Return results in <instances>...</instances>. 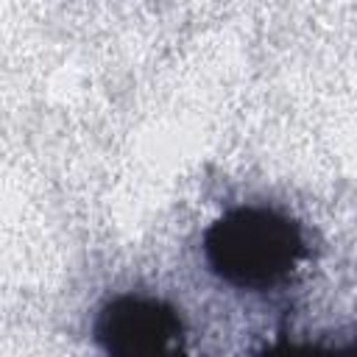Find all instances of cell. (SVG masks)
Masks as SVG:
<instances>
[{"label": "cell", "mask_w": 357, "mask_h": 357, "mask_svg": "<svg viewBox=\"0 0 357 357\" xmlns=\"http://www.w3.org/2000/svg\"><path fill=\"white\" fill-rule=\"evenodd\" d=\"M218 248L245 276H271L282 271V265L290 259V234L284 226L268 223V218L243 215L240 220H229Z\"/></svg>", "instance_id": "obj_1"}]
</instances>
